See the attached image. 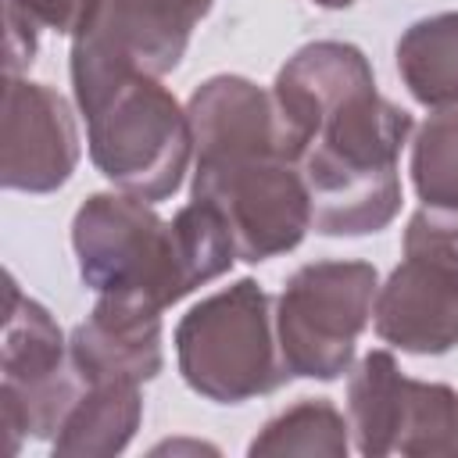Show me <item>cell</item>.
<instances>
[{"instance_id": "6da1fadb", "label": "cell", "mask_w": 458, "mask_h": 458, "mask_svg": "<svg viewBox=\"0 0 458 458\" xmlns=\"http://www.w3.org/2000/svg\"><path fill=\"white\" fill-rule=\"evenodd\" d=\"M79 276L93 293H122L179 304L197 286L225 276L229 247L193 208L161 218L150 200L132 193H89L72 218Z\"/></svg>"}, {"instance_id": "7a4b0ae2", "label": "cell", "mask_w": 458, "mask_h": 458, "mask_svg": "<svg viewBox=\"0 0 458 458\" xmlns=\"http://www.w3.org/2000/svg\"><path fill=\"white\" fill-rule=\"evenodd\" d=\"M411 132V114L376 86L340 104L301 157L311 229L322 236L386 229L401 211V150Z\"/></svg>"}, {"instance_id": "3957f363", "label": "cell", "mask_w": 458, "mask_h": 458, "mask_svg": "<svg viewBox=\"0 0 458 458\" xmlns=\"http://www.w3.org/2000/svg\"><path fill=\"white\" fill-rule=\"evenodd\" d=\"M175 365L186 386L215 404L276 394L293 379L279 354L276 301L250 276L197 301L175 326Z\"/></svg>"}, {"instance_id": "277c9868", "label": "cell", "mask_w": 458, "mask_h": 458, "mask_svg": "<svg viewBox=\"0 0 458 458\" xmlns=\"http://www.w3.org/2000/svg\"><path fill=\"white\" fill-rule=\"evenodd\" d=\"M86 147L114 190L157 204L182 186L193 129L168 86L154 75H129L86 114Z\"/></svg>"}, {"instance_id": "5b68a950", "label": "cell", "mask_w": 458, "mask_h": 458, "mask_svg": "<svg viewBox=\"0 0 458 458\" xmlns=\"http://www.w3.org/2000/svg\"><path fill=\"white\" fill-rule=\"evenodd\" d=\"M379 272L369 261L322 258L301 265L276 297V336L290 376L340 379L372 322Z\"/></svg>"}, {"instance_id": "8992f818", "label": "cell", "mask_w": 458, "mask_h": 458, "mask_svg": "<svg viewBox=\"0 0 458 458\" xmlns=\"http://www.w3.org/2000/svg\"><path fill=\"white\" fill-rule=\"evenodd\" d=\"M215 0H100L72 36V93L89 114L129 75H168Z\"/></svg>"}, {"instance_id": "52a82bcc", "label": "cell", "mask_w": 458, "mask_h": 458, "mask_svg": "<svg viewBox=\"0 0 458 458\" xmlns=\"http://www.w3.org/2000/svg\"><path fill=\"white\" fill-rule=\"evenodd\" d=\"M372 326L404 354L458 347V211L422 204L408 218L404 250L379 283Z\"/></svg>"}, {"instance_id": "ba28073f", "label": "cell", "mask_w": 458, "mask_h": 458, "mask_svg": "<svg viewBox=\"0 0 458 458\" xmlns=\"http://www.w3.org/2000/svg\"><path fill=\"white\" fill-rule=\"evenodd\" d=\"M86 379L72 365L57 318L21 293L7 276V315L0 347V429L4 451L18 454L21 440H54L79 401Z\"/></svg>"}, {"instance_id": "9c48e42d", "label": "cell", "mask_w": 458, "mask_h": 458, "mask_svg": "<svg viewBox=\"0 0 458 458\" xmlns=\"http://www.w3.org/2000/svg\"><path fill=\"white\" fill-rule=\"evenodd\" d=\"M347 422L358 454H458V390L401 372L390 351H369L347 379Z\"/></svg>"}, {"instance_id": "30bf717a", "label": "cell", "mask_w": 458, "mask_h": 458, "mask_svg": "<svg viewBox=\"0 0 458 458\" xmlns=\"http://www.w3.org/2000/svg\"><path fill=\"white\" fill-rule=\"evenodd\" d=\"M190 197L218 208L236 240V258L247 265L293 250L311 229L301 165L279 154L193 165Z\"/></svg>"}, {"instance_id": "8fae6325", "label": "cell", "mask_w": 458, "mask_h": 458, "mask_svg": "<svg viewBox=\"0 0 458 458\" xmlns=\"http://www.w3.org/2000/svg\"><path fill=\"white\" fill-rule=\"evenodd\" d=\"M79 165V129L72 104L47 82L7 75L0 182L21 193L61 190Z\"/></svg>"}, {"instance_id": "7c38bea8", "label": "cell", "mask_w": 458, "mask_h": 458, "mask_svg": "<svg viewBox=\"0 0 458 458\" xmlns=\"http://www.w3.org/2000/svg\"><path fill=\"white\" fill-rule=\"evenodd\" d=\"M372 86H376L372 64L354 43L315 39V43H304L293 57H286V64L276 72L272 97H276L290 157L301 165L318 125L340 104H347L351 97Z\"/></svg>"}, {"instance_id": "4fadbf2b", "label": "cell", "mask_w": 458, "mask_h": 458, "mask_svg": "<svg viewBox=\"0 0 458 458\" xmlns=\"http://www.w3.org/2000/svg\"><path fill=\"white\" fill-rule=\"evenodd\" d=\"M161 308L140 297L97 293L93 311L72 329L68 354L86 383H150L165 369Z\"/></svg>"}, {"instance_id": "5bb4252c", "label": "cell", "mask_w": 458, "mask_h": 458, "mask_svg": "<svg viewBox=\"0 0 458 458\" xmlns=\"http://www.w3.org/2000/svg\"><path fill=\"white\" fill-rule=\"evenodd\" d=\"M186 114L193 129V165L258 157V154L290 157L272 89L243 75L204 79L190 93Z\"/></svg>"}, {"instance_id": "9a60e30c", "label": "cell", "mask_w": 458, "mask_h": 458, "mask_svg": "<svg viewBox=\"0 0 458 458\" xmlns=\"http://www.w3.org/2000/svg\"><path fill=\"white\" fill-rule=\"evenodd\" d=\"M140 422L143 390L136 383H86L50 444L61 458H111L132 444Z\"/></svg>"}, {"instance_id": "2e32d148", "label": "cell", "mask_w": 458, "mask_h": 458, "mask_svg": "<svg viewBox=\"0 0 458 458\" xmlns=\"http://www.w3.org/2000/svg\"><path fill=\"white\" fill-rule=\"evenodd\" d=\"M394 57L401 82L422 107H458V11L411 21L397 39Z\"/></svg>"}, {"instance_id": "e0dca14e", "label": "cell", "mask_w": 458, "mask_h": 458, "mask_svg": "<svg viewBox=\"0 0 458 458\" xmlns=\"http://www.w3.org/2000/svg\"><path fill=\"white\" fill-rule=\"evenodd\" d=\"M351 451V422L329 397H301L276 419H268L254 440L247 444V454H326L344 458Z\"/></svg>"}, {"instance_id": "ac0fdd59", "label": "cell", "mask_w": 458, "mask_h": 458, "mask_svg": "<svg viewBox=\"0 0 458 458\" xmlns=\"http://www.w3.org/2000/svg\"><path fill=\"white\" fill-rule=\"evenodd\" d=\"M411 186L426 208L458 211V107L429 114L411 132Z\"/></svg>"}, {"instance_id": "d6986e66", "label": "cell", "mask_w": 458, "mask_h": 458, "mask_svg": "<svg viewBox=\"0 0 458 458\" xmlns=\"http://www.w3.org/2000/svg\"><path fill=\"white\" fill-rule=\"evenodd\" d=\"M4 21H7V39H4V68L7 75H21L39 47V21L25 7V0H4Z\"/></svg>"}, {"instance_id": "ffe728a7", "label": "cell", "mask_w": 458, "mask_h": 458, "mask_svg": "<svg viewBox=\"0 0 458 458\" xmlns=\"http://www.w3.org/2000/svg\"><path fill=\"white\" fill-rule=\"evenodd\" d=\"M97 4L100 0H25V7L36 14V21L61 36H75L89 21Z\"/></svg>"}, {"instance_id": "44dd1931", "label": "cell", "mask_w": 458, "mask_h": 458, "mask_svg": "<svg viewBox=\"0 0 458 458\" xmlns=\"http://www.w3.org/2000/svg\"><path fill=\"white\" fill-rule=\"evenodd\" d=\"M311 4H318V7H326V11H344V7H351L354 0H311Z\"/></svg>"}]
</instances>
